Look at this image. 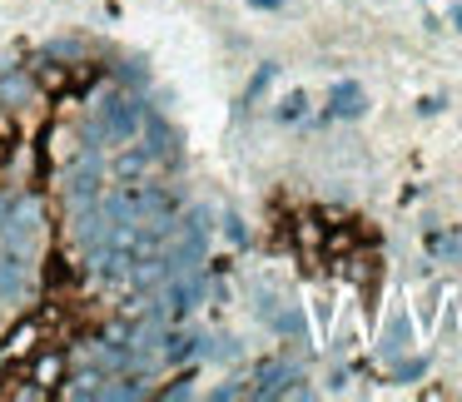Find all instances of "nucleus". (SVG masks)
<instances>
[{
    "label": "nucleus",
    "mask_w": 462,
    "mask_h": 402,
    "mask_svg": "<svg viewBox=\"0 0 462 402\" xmlns=\"http://www.w3.org/2000/svg\"><path fill=\"white\" fill-rule=\"evenodd\" d=\"M144 114H150V105H144L140 95H130L125 85H105V90L95 95L90 120H85V124H90V134H95L100 150H120V144L140 140Z\"/></svg>",
    "instance_id": "1"
},
{
    "label": "nucleus",
    "mask_w": 462,
    "mask_h": 402,
    "mask_svg": "<svg viewBox=\"0 0 462 402\" xmlns=\"http://www.w3.org/2000/svg\"><path fill=\"white\" fill-rule=\"evenodd\" d=\"M41 239H45V204L35 194H15L5 219H0V243L15 253H31L41 259Z\"/></svg>",
    "instance_id": "2"
},
{
    "label": "nucleus",
    "mask_w": 462,
    "mask_h": 402,
    "mask_svg": "<svg viewBox=\"0 0 462 402\" xmlns=\"http://www.w3.org/2000/svg\"><path fill=\"white\" fill-rule=\"evenodd\" d=\"M45 100H51V95L35 85L31 65H5V70H0V105L11 114H41Z\"/></svg>",
    "instance_id": "3"
},
{
    "label": "nucleus",
    "mask_w": 462,
    "mask_h": 402,
    "mask_svg": "<svg viewBox=\"0 0 462 402\" xmlns=\"http://www.w3.org/2000/svg\"><path fill=\"white\" fill-rule=\"evenodd\" d=\"M154 160L140 140L120 144V150H105V184H140V179H154Z\"/></svg>",
    "instance_id": "4"
},
{
    "label": "nucleus",
    "mask_w": 462,
    "mask_h": 402,
    "mask_svg": "<svg viewBox=\"0 0 462 402\" xmlns=\"http://www.w3.org/2000/svg\"><path fill=\"white\" fill-rule=\"evenodd\" d=\"M293 382H303V372L293 368V362L273 358V362H259V372H254V388L249 397H289Z\"/></svg>",
    "instance_id": "5"
},
{
    "label": "nucleus",
    "mask_w": 462,
    "mask_h": 402,
    "mask_svg": "<svg viewBox=\"0 0 462 402\" xmlns=\"http://www.w3.org/2000/svg\"><path fill=\"white\" fill-rule=\"evenodd\" d=\"M35 348H41V323L25 318L21 328L11 333V338L0 343V372L15 368V362H31V358H35Z\"/></svg>",
    "instance_id": "6"
},
{
    "label": "nucleus",
    "mask_w": 462,
    "mask_h": 402,
    "mask_svg": "<svg viewBox=\"0 0 462 402\" xmlns=\"http://www.w3.org/2000/svg\"><path fill=\"white\" fill-rule=\"evenodd\" d=\"M65 372H70V352H60V348H35V358H31V378L41 382L45 392L55 397V388L65 382Z\"/></svg>",
    "instance_id": "7"
},
{
    "label": "nucleus",
    "mask_w": 462,
    "mask_h": 402,
    "mask_svg": "<svg viewBox=\"0 0 462 402\" xmlns=\"http://www.w3.org/2000/svg\"><path fill=\"white\" fill-rule=\"evenodd\" d=\"M100 392H105L100 368H75V378H65L60 388H55V397L60 402H100Z\"/></svg>",
    "instance_id": "8"
},
{
    "label": "nucleus",
    "mask_w": 462,
    "mask_h": 402,
    "mask_svg": "<svg viewBox=\"0 0 462 402\" xmlns=\"http://www.w3.org/2000/svg\"><path fill=\"white\" fill-rule=\"evenodd\" d=\"M368 110V95H363V85L353 80H338L328 95V120H358V114Z\"/></svg>",
    "instance_id": "9"
},
{
    "label": "nucleus",
    "mask_w": 462,
    "mask_h": 402,
    "mask_svg": "<svg viewBox=\"0 0 462 402\" xmlns=\"http://www.w3.org/2000/svg\"><path fill=\"white\" fill-rule=\"evenodd\" d=\"M408 338H412V323L398 313V318L388 323V333H383V358H398V352L408 348Z\"/></svg>",
    "instance_id": "10"
},
{
    "label": "nucleus",
    "mask_w": 462,
    "mask_h": 402,
    "mask_svg": "<svg viewBox=\"0 0 462 402\" xmlns=\"http://www.w3.org/2000/svg\"><path fill=\"white\" fill-rule=\"evenodd\" d=\"M303 114H309V95H303V90H289V95L279 100V110H273V120L293 124V120H303Z\"/></svg>",
    "instance_id": "11"
},
{
    "label": "nucleus",
    "mask_w": 462,
    "mask_h": 402,
    "mask_svg": "<svg viewBox=\"0 0 462 402\" xmlns=\"http://www.w3.org/2000/svg\"><path fill=\"white\" fill-rule=\"evenodd\" d=\"M273 333H279V338H303V313L299 308H283V313H273Z\"/></svg>",
    "instance_id": "12"
},
{
    "label": "nucleus",
    "mask_w": 462,
    "mask_h": 402,
    "mask_svg": "<svg viewBox=\"0 0 462 402\" xmlns=\"http://www.w3.org/2000/svg\"><path fill=\"white\" fill-rule=\"evenodd\" d=\"M293 239H299V249L303 253H319L323 249V229H319V219H299V229H293Z\"/></svg>",
    "instance_id": "13"
},
{
    "label": "nucleus",
    "mask_w": 462,
    "mask_h": 402,
    "mask_svg": "<svg viewBox=\"0 0 462 402\" xmlns=\"http://www.w3.org/2000/svg\"><path fill=\"white\" fill-rule=\"evenodd\" d=\"M273 75H279V65H259V75H254V80H249V90H244V105H254V100H259V95L269 90V80H273Z\"/></svg>",
    "instance_id": "14"
},
{
    "label": "nucleus",
    "mask_w": 462,
    "mask_h": 402,
    "mask_svg": "<svg viewBox=\"0 0 462 402\" xmlns=\"http://www.w3.org/2000/svg\"><path fill=\"white\" fill-rule=\"evenodd\" d=\"M189 392H194V378H189V372H180V378H174L170 388H160V392H154V397L174 402V397H189Z\"/></svg>",
    "instance_id": "15"
},
{
    "label": "nucleus",
    "mask_w": 462,
    "mask_h": 402,
    "mask_svg": "<svg viewBox=\"0 0 462 402\" xmlns=\"http://www.w3.org/2000/svg\"><path fill=\"white\" fill-rule=\"evenodd\" d=\"M422 372H428V362H422V358H412V362H402V368L393 372V378H398V382H412V378H422Z\"/></svg>",
    "instance_id": "16"
},
{
    "label": "nucleus",
    "mask_w": 462,
    "mask_h": 402,
    "mask_svg": "<svg viewBox=\"0 0 462 402\" xmlns=\"http://www.w3.org/2000/svg\"><path fill=\"white\" fill-rule=\"evenodd\" d=\"M224 233H229V243H239V249L249 243V229H244L239 219H224Z\"/></svg>",
    "instance_id": "17"
},
{
    "label": "nucleus",
    "mask_w": 462,
    "mask_h": 402,
    "mask_svg": "<svg viewBox=\"0 0 462 402\" xmlns=\"http://www.w3.org/2000/svg\"><path fill=\"white\" fill-rule=\"evenodd\" d=\"M214 397H219V402H229V397H249V388H244V382H229V388H214Z\"/></svg>",
    "instance_id": "18"
},
{
    "label": "nucleus",
    "mask_w": 462,
    "mask_h": 402,
    "mask_svg": "<svg viewBox=\"0 0 462 402\" xmlns=\"http://www.w3.org/2000/svg\"><path fill=\"white\" fill-rule=\"evenodd\" d=\"M442 110V100H438V95H428V100H418V114H438Z\"/></svg>",
    "instance_id": "19"
},
{
    "label": "nucleus",
    "mask_w": 462,
    "mask_h": 402,
    "mask_svg": "<svg viewBox=\"0 0 462 402\" xmlns=\"http://www.w3.org/2000/svg\"><path fill=\"white\" fill-rule=\"evenodd\" d=\"M249 5H254V11H279L283 0H249Z\"/></svg>",
    "instance_id": "20"
},
{
    "label": "nucleus",
    "mask_w": 462,
    "mask_h": 402,
    "mask_svg": "<svg viewBox=\"0 0 462 402\" xmlns=\"http://www.w3.org/2000/svg\"><path fill=\"white\" fill-rule=\"evenodd\" d=\"M452 31H462V5H452Z\"/></svg>",
    "instance_id": "21"
}]
</instances>
